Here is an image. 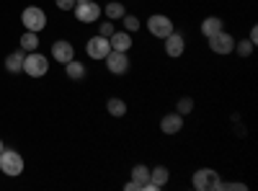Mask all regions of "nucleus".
<instances>
[{"label":"nucleus","mask_w":258,"mask_h":191,"mask_svg":"<svg viewBox=\"0 0 258 191\" xmlns=\"http://www.w3.org/2000/svg\"><path fill=\"white\" fill-rule=\"evenodd\" d=\"M0 173H6L11 178H18L24 173V158H21V153L3 147V153H0Z\"/></svg>","instance_id":"1"},{"label":"nucleus","mask_w":258,"mask_h":191,"mask_svg":"<svg viewBox=\"0 0 258 191\" xmlns=\"http://www.w3.org/2000/svg\"><path fill=\"white\" fill-rule=\"evenodd\" d=\"M21 24H24L26 31H44L47 29V13L41 11L39 6H29L24 8V13H21Z\"/></svg>","instance_id":"2"},{"label":"nucleus","mask_w":258,"mask_h":191,"mask_svg":"<svg viewBox=\"0 0 258 191\" xmlns=\"http://www.w3.org/2000/svg\"><path fill=\"white\" fill-rule=\"evenodd\" d=\"M194 188L197 191H220V183H222V178H220V173L217 171H212V168H199L197 173H194Z\"/></svg>","instance_id":"3"},{"label":"nucleus","mask_w":258,"mask_h":191,"mask_svg":"<svg viewBox=\"0 0 258 191\" xmlns=\"http://www.w3.org/2000/svg\"><path fill=\"white\" fill-rule=\"evenodd\" d=\"M49 70V59L39 52H26L24 57V73L31 75V78H44Z\"/></svg>","instance_id":"4"},{"label":"nucleus","mask_w":258,"mask_h":191,"mask_svg":"<svg viewBox=\"0 0 258 191\" xmlns=\"http://www.w3.org/2000/svg\"><path fill=\"white\" fill-rule=\"evenodd\" d=\"M147 31L153 34L155 39H165L168 34H173L176 29H173V21H170L168 16L155 13V16H150V18H147Z\"/></svg>","instance_id":"5"},{"label":"nucleus","mask_w":258,"mask_h":191,"mask_svg":"<svg viewBox=\"0 0 258 191\" xmlns=\"http://www.w3.org/2000/svg\"><path fill=\"white\" fill-rule=\"evenodd\" d=\"M73 11H75V18L80 21V24H93V21H98V16L103 13V8H101L98 3H93V0L78 3Z\"/></svg>","instance_id":"6"},{"label":"nucleus","mask_w":258,"mask_h":191,"mask_svg":"<svg viewBox=\"0 0 258 191\" xmlns=\"http://www.w3.org/2000/svg\"><path fill=\"white\" fill-rule=\"evenodd\" d=\"M209 49L214 52V54H232L235 52V39L227 34V31H220V34H214V36H209Z\"/></svg>","instance_id":"7"},{"label":"nucleus","mask_w":258,"mask_h":191,"mask_svg":"<svg viewBox=\"0 0 258 191\" xmlns=\"http://www.w3.org/2000/svg\"><path fill=\"white\" fill-rule=\"evenodd\" d=\"M85 52H88V57L91 59H106L109 57V52H111V44H109V39L106 36H93V39H88V44H85Z\"/></svg>","instance_id":"8"},{"label":"nucleus","mask_w":258,"mask_h":191,"mask_svg":"<svg viewBox=\"0 0 258 191\" xmlns=\"http://www.w3.org/2000/svg\"><path fill=\"white\" fill-rule=\"evenodd\" d=\"M103 62H106V68H109V73H114V75H124L129 70V65H132V62H129V54L126 52H116V49H111Z\"/></svg>","instance_id":"9"},{"label":"nucleus","mask_w":258,"mask_h":191,"mask_svg":"<svg viewBox=\"0 0 258 191\" xmlns=\"http://www.w3.org/2000/svg\"><path fill=\"white\" fill-rule=\"evenodd\" d=\"M52 57L59 62V65H68L70 59H75V49H73L70 41L59 39V41H54V44H52Z\"/></svg>","instance_id":"10"},{"label":"nucleus","mask_w":258,"mask_h":191,"mask_svg":"<svg viewBox=\"0 0 258 191\" xmlns=\"http://www.w3.org/2000/svg\"><path fill=\"white\" fill-rule=\"evenodd\" d=\"M163 41H165V54H168V57H181V54L186 52V41H183V36H181L178 31L168 34Z\"/></svg>","instance_id":"11"},{"label":"nucleus","mask_w":258,"mask_h":191,"mask_svg":"<svg viewBox=\"0 0 258 191\" xmlns=\"http://www.w3.org/2000/svg\"><path fill=\"white\" fill-rule=\"evenodd\" d=\"M183 130V116L181 114H165L160 119V132L165 135H178Z\"/></svg>","instance_id":"12"},{"label":"nucleus","mask_w":258,"mask_h":191,"mask_svg":"<svg viewBox=\"0 0 258 191\" xmlns=\"http://www.w3.org/2000/svg\"><path fill=\"white\" fill-rule=\"evenodd\" d=\"M109 44H111V49H116V52L132 49V34H129V31H114V34L109 36Z\"/></svg>","instance_id":"13"},{"label":"nucleus","mask_w":258,"mask_h":191,"mask_svg":"<svg viewBox=\"0 0 258 191\" xmlns=\"http://www.w3.org/2000/svg\"><path fill=\"white\" fill-rule=\"evenodd\" d=\"M225 26H222V18H217V16H207L204 21H202V34L209 39V36H214V34H220Z\"/></svg>","instance_id":"14"},{"label":"nucleus","mask_w":258,"mask_h":191,"mask_svg":"<svg viewBox=\"0 0 258 191\" xmlns=\"http://www.w3.org/2000/svg\"><path fill=\"white\" fill-rule=\"evenodd\" d=\"M24 57H26L24 49L8 54V57H6V70H8V73H24Z\"/></svg>","instance_id":"15"},{"label":"nucleus","mask_w":258,"mask_h":191,"mask_svg":"<svg viewBox=\"0 0 258 191\" xmlns=\"http://www.w3.org/2000/svg\"><path fill=\"white\" fill-rule=\"evenodd\" d=\"M168 178H170V173H168L165 165H158V168H153V171H150V183H153L155 188H163V186L168 183Z\"/></svg>","instance_id":"16"},{"label":"nucleus","mask_w":258,"mask_h":191,"mask_svg":"<svg viewBox=\"0 0 258 191\" xmlns=\"http://www.w3.org/2000/svg\"><path fill=\"white\" fill-rule=\"evenodd\" d=\"M21 49H24V52H36L39 49V34L36 31L21 34Z\"/></svg>","instance_id":"17"},{"label":"nucleus","mask_w":258,"mask_h":191,"mask_svg":"<svg viewBox=\"0 0 258 191\" xmlns=\"http://www.w3.org/2000/svg\"><path fill=\"white\" fill-rule=\"evenodd\" d=\"M132 181H135V183L140 186V191H142V186L150 181V168H147V165H142V163H140V165H135V168H132Z\"/></svg>","instance_id":"18"},{"label":"nucleus","mask_w":258,"mask_h":191,"mask_svg":"<svg viewBox=\"0 0 258 191\" xmlns=\"http://www.w3.org/2000/svg\"><path fill=\"white\" fill-rule=\"evenodd\" d=\"M64 68H68L64 73H68V78H70V80H83V78H85V65H83V62H75V59H70Z\"/></svg>","instance_id":"19"},{"label":"nucleus","mask_w":258,"mask_h":191,"mask_svg":"<svg viewBox=\"0 0 258 191\" xmlns=\"http://www.w3.org/2000/svg\"><path fill=\"white\" fill-rule=\"evenodd\" d=\"M106 111H109L111 116H116V119H121V116L126 114V103H124L121 98H109V103H106Z\"/></svg>","instance_id":"20"},{"label":"nucleus","mask_w":258,"mask_h":191,"mask_svg":"<svg viewBox=\"0 0 258 191\" xmlns=\"http://www.w3.org/2000/svg\"><path fill=\"white\" fill-rule=\"evenodd\" d=\"M103 13L109 21H119V18H124L126 8H124V3H109V6H103Z\"/></svg>","instance_id":"21"},{"label":"nucleus","mask_w":258,"mask_h":191,"mask_svg":"<svg viewBox=\"0 0 258 191\" xmlns=\"http://www.w3.org/2000/svg\"><path fill=\"white\" fill-rule=\"evenodd\" d=\"M253 49H255V44L250 39H243V41H235V52H238L240 57H250L253 54Z\"/></svg>","instance_id":"22"},{"label":"nucleus","mask_w":258,"mask_h":191,"mask_svg":"<svg viewBox=\"0 0 258 191\" xmlns=\"http://www.w3.org/2000/svg\"><path fill=\"white\" fill-rule=\"evenodd\" d=\"M176 109H178V114H181V116L191 114V111H194V98H188V96L178 98V106H176Z\"/></svg>","instance_id":"23"},{"label":"nucleus","mask_w":258,"mask_h":191,"mask_svg":"<svg viewBox=\"0 0 258 191\" xmlns=\"http://www.w3.org/2000/svg\"><path fill=\"white\" fill-rule=\"evenodd\" d=\"M124 31H129V34H132V31H137L140 29V18L137 16H129V13H124Z\"/></svg>","instance_id":"24"},{"label":"nucleus","mask_w":258,"mask_h":191,"mask_svg":"<svg viewBox=\"0 0 258 191\" xmlns=\"http://www.w3.org/2000/svg\"><path fill=\"white\" fill-rule=\"evenodd\" d=\"M114 31H116V29H114V24H111V21H103V24L98 26V36H106V39H109Z\"/></svg>","instance_id":"25"},{"label":"nucleus","mask_w":258,"mask_h":191,"mask_svg":"<svg viewBox=\"0 0 258 191\" xmlns=\"http://www.w3.org/2000/svg\"><path fill=\"white\" fill-rule=\"evenodd\" d=\"M57 8L59 11H73L75 8V0H57Z\"/></svg>","instance_id":"26"},{"label":"nucleus","mask_w":258,"mask_h":191,"mask_svg":"<svg viewBox=\"0 0 258 191\" xmlns=\"http://www.w3.org/2000/svg\"><path fill=\"white\" fill-rule=\"evenodd\" d=\"M220 188H232V191H245V183H220Z\"/></svg>","instance_id":"27"},{"label":"nucleus","mask_w":258,"mask_h":191,"mask_svg":"<svg viewBox=\"0 0 258 191\" xmlns=\"http://www.w3.org/2000/svg\"><path fill=\"white\" fill-rule=\"evenodd\" d=\"M250 41H253V44L258 41V26H253V29H250Z\"/></svg>","instance_id":"28"},{"label":"nucleus","mask_w":258,"mask_h":191,"mask_svg":"<svg viewBox=\"0 0 258 191\" xmlns=\"http://www.w3.org/2000/svg\"><path fill=\"white\" fill-rule=\"evenodd\" d=\"M124 188H126V191H140V186H137V183H135V181H129V183H126V186H124Z\"/></svg>","instance_id":"29"},{"label":"nucleus","mask_w":258,"mask_h":191,"mask_svg":"<svg viewBox=\"0 0 258 191\" xmlns=\"http://www.w3.org/2000/svg\"><path fill=\"white\" fill-rule=\"evenodd\" d=\"M3 147H6V145H3V140H0V153H3Z\"/></svg>","instance_id":"30"},{"label":"nucleus","mask_w":258,"mask_h":191,"mask_svg":"<svg viewBox=\"0 0 258 191\" xmlns=\"http://www.w3.org/2000/svg\"><path fill=\"white\" fill-rule=\"evenodd\" d=\"M78 3H85V0H75V6H78Z\"/></svg>","instance_id":"31"}]
</instances>
